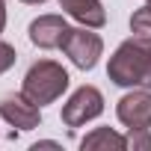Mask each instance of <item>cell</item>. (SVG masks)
Instances as JSON below:
<instances>
[{"mask_svg": "<svg viewBox=\"0 0 151 151\" xmlns=\"http://www.w3.org/2000/svg\"><path fill=\"white\" fill-rule=\"evenodd\" d=\"M107 77L124 89H151V42H122L110 56Z\"/></svg>", "mask_w": 151, "mask_h": 151, "instance_id": "1", "label": "cell"}, {"mask_svg": "<svg viewBox=\"0 0 151 151\" xmlns=\"http://www.w3.org/2000/svg\"><path fill=\"white\" fill-rule=\"evenodd\" d=\"M68 83H71V77H68V71H65L59 62H53V59H39V62H33V65L27 68L24 83H21V92H24L33 104L45 107V104H53L56 98H62V92L68 89Z\"/></svg>", "mask_w": 151, "mask_h": 151, "instance_id": "2", "label": "cell"}, {"mask_svg": "<svg viewBox=\"0 0 151 151\" xmlns=\"http://www.w3.org/2000/svg\"><path fill=\"white\" fill-rule=\"evenodd\" d=\"M62 53L77 65L80 71H92L104 53V39L98 33H92V27H68L65 39H62Z\"/></svg>", "mask_w": 151, "mask_h": 151, "instance_id": "3", "label": "cell"}, {"mask_svg": "<svg viewBox=\"0 0 151 151\" xmlns=\"http://www.w3.org/2000/svg\"><path fill=\"white\" fill-rule=\"evenodd\" d=\"M104 113V95L95 86H80L65 104H62V124L65 127H83L86 122L98 119Z\"/></svg>", "mask_w": 151, "mask_h": 151, "instance_id": "4", "label": "cell"}, {"mask_svg": "<svg viewBox=\"0 0 151 151\" xmlns=\"http://www.w3.org/2000/svg\"><path fill=\"white\" fill-rule=\"evenodd\" d=\"M0 116H3L12 127H18V130H33V127L42 124V107L33 104L24 92L0 98Z\"/></svg>", "mask_w": 151, "mask_h": 151, "instance_id": "5", "label": "cell"}, {"mask_svg": "<svg viewBox=\"0 0 151 151\" xmlns=\"http://www.w3.org/2000/svg\"><path fill=\"white\" fill-rule=\"evenodd\" d=\"M116 116L124 127H151V89H133L122 95Z\"/></svg>", "mask_w": 151, "mask_h": 151, "instance_id": "6", "label": "cell"}, {"mask_svg": "<svg viewBox=\"0 0 151 151\" xmlns=\"http://www.w3.org/2000/svg\"><path fill=\"white\" fill-rule=\"evenodd\" d=\"M68 33V24L62 15H39L33 24H30V42L42 50H53V47H62V39Z\"/></svg>", "mask_w": 151, "mask_h": 151, "instance_id": "7", "label": "cell"}, {"mask_svg": "<svg viewBox=\"0 0 151 151\" xmlns=\"http://www.w3.org/2000/svg\"><path fill=\"white\" fill-rule=\"evenodd\" d=\"M59 9L71 15L77 24L92 27V30H101L107 24V12L101 6V0H59Z\"/></svg>", "mask_w": 151, "mask_h": 151, "instance_id": "8", "label": "cell"}, {"mask_svg": "<svg viewBox=\"0 0 151 151\" xmlns=\"http://www.w3.org/2000/svg\"><path fill=\"white\" fill-rule=\"evenodd\" d=\"M80 148L83 151H124L127 139L122 133H116L113 127H95L92 133H86L80 139Z\"/></svg>", "mask_w": 151, "mask_h": 151, "instance_id": "9", "label": "cell"}, {"mask_svg": "<svg viewBox=\"0 0 151 151\" xmlns=\"http://www.w3.org/2000/svg\"><path fill=\"white\" fill-rule=\"evenodd\" d=\"M130 33H133V39L151 42V6L148 3L130 15Z\"/></svg>", "mask_w": 151, "mask_h": 151, "instance_id": "10", "label": "cell"}, {"mask_svg": "<svg viewBox=\"0 0 151 151\" xmlns=\"http://www.w3.org/2000/svg\"><path fill=\"white\" fill-rule=\"evenodd\" d=\"M127 148L133 151H151V127H127Z\"/></svg>", "mask_w": 151, "mask_h": 151, "instance_id": "11", "label": "cell"}, {"mask_svg": "<svg viewBox=\"0 0 151 151\" xmlns=\"http://www.w3.org/2000/svg\"><path fill=\"white\" fill-rule=\"evenodd\" d=\"M15 59H18L15 47H12L9 42H3V39H0V74H6V71L15 65Z\"/></svg>", "mask_w": 151, "mask_h": 151, "instance_id": "12", "label": "cell"}, {"mask_svg": "<svg viewBox=\"0 0 151 151\" xmlns=\"http://www.w3.org/2000/svg\"><path fill=\"white\" fill-rule=\"evenodd\" d=\"M6 27V0H0V33Z\"/></svg>", "mask_w": 151, "mask_h": 151, "instance_id": "13", "label": "cell"}, {"mask_svg": "<svg viewBox=\"0 0 151 151\" xmlns=\"http://www.w3.org/2000/svg\"><path fill=\"white\" fill-rule=\"evenodd\" d=\"M21 3H45V0H21Z\"/></svg>", "mask_w": 151, "mask_h": 151, "instance_id": "14", "label": "cell"}, {"mask_svg": "<svg viewBox=\"0 0 151 151\" xmlns=\"http://www.w3.org/2000/svg\"><path fill=\"white\" fill-rule=\"evenodd\" d=\"M145 3H148V6H151V0H145Z\"/></svg>", "mask_w": 151, "mask_h": 151, "instance_id": "15", "label": "cell"}]
</instances>
